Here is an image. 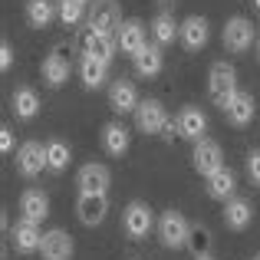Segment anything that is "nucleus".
<instances>
[{
    "label": "nucleus",
    "instance_id": "obj_1",
    "mask_svg": "<svg viewBox=\"0 0 260 260\" xmlns=\"http://www.w3.org/2000/svg\"><path fill=\"white\" fill-rule=\"evenodd\" d=\"M208 92L214 99V106H228L231 99L237 95V70L231 63H214L208 73Z\"/></svg>",
    "mask_w": 260,
    "mask_h": 260
},
{
    "label": "nucleus",
    "instance_id": "obj_11",
    "mask_svg": "<svg viewBox=\"0 0 260 260\" xmlns=\"http://www.w3.org/2000/svg\"><path fill=\"white\" fill-rule=\"evenodd\" d=\"M250 43H254V26H250V20L231 17L228 23H224V46L234 50V53H244V50H250Z\"/></svg>",
    "mask_w": 260,
    "mask_h": 260
},
{
    "label": "nucleus",
    "instance_id": "obj_2",
    "mask_svg": "<svg viewBox=\"0 0 260 260\" xmlns=\"http://www.w3.org/2000/svg\"><path fill=\"white\" fill-rule=\"evenodd\" d=\"M152 228H155V214H152V208H148L145 201L125 204V211H122V231H125V237L142 241V237H148Z\"/></svg>",
    "mask_w": 260,
    "mask_h": 260
},
{
    "label": "nucleus",
    "instance_id": "obj_22",
    "mask_svg": "<svg viewBox=\"0 0 260 260\" xmlns=\"http://www.w3.org/2000/svg\"><path fill=\"white\" fill-rule=\"evenodd\" d=\"M178 37H181V43L188 46V50H201L204 43H208V20L204 17H188L181 23V33H178Z\"/></svg>",
    "mask_w": 260,
    "mask_h": 260
},
{
    "label": "nucleus",
    "instance_id": "obj_28",
    "mask_svg": "<svg viewBox=\"0 0 260 260\" xmlns=\"http://www.w3.org/2000/svg\"><path fill=\"white\" fill-rule=\"evenodd\" d=\"M211 244H214V237H211V228H208V224H191L188 244H184V247H188L194 257H204V254H211Z\"/></svg>",
    "mask_w": 260,
    "mask_h": 260
},
{
    "label": "nucleus",
    "instance_id": "obj_31",
    "mask_svg": "<svg viewBox=\"0 0 260 260\" xmlns=\"http://www.w3.org/2000/svg\"><path fill=\"white\" fill-rule=\"evenodd\" d=\"M56 7H59V20L66 26H76L83 20V0H59Z\"/></svg>",
    "mask_w": 260,
    "mask_h": 260
},
{
    "label": "nucleus",
    "instance_id": "obj_12",
    "mask_svg": "<svg viewBox=\"0 0 260 260\" xmlns=\"http://www.w3.org/2000/svg\"><path fill=\"white\" fill-rule=\"evenodd\" d=\"M109 214V198L106 194H79L76 201V217L86 224V228H95L102 224Z\"/></svg>",
    "mask_w": 260,
    "mask_h": 260
},
{
    "label": "nucleus",
    "instance_id": "obj_5",
    "mask_svg": "<svg viewBox=\"0 0 260 260\" xmlns=\"http://www.w3.org/2000/svg\"><path fill=\"white\" fill-rule=\"evenodd\" d=\"M191 161H194V172L198 175H214L217 168L224 165V155H221V145H217L214 139H198L194 142V155H191Z\"/></svg>",
    "mask_w": 260,
    "mask_h": 260
},
{
    "label": "nucleus",
    "instance_id": "obj_9",
    "mask_svg": "<svg viewBox=\"0 0 260 260\" xmlns=\"http://www.w3.org/2000/svg\"><path fill=\"white\" fill-rule=\"evenodd\" d=\"M10 244L20 250V254H37L40 244H43V234H40V224L20 217L17 224L10 228Z\"/></svg>",
    "mask_w": 260,
    "mask_h": 260
},
{
    "label": "nucleus",
    "instance_id": "obj_19",
    "mask_svg": "<svg viewBox=\"0 0 260 260\" xmlns=\"http://www.w3.org/2000/svg\"><path fill=\"white\" fill-rule=\"evenodd\" d=\"M128 142H132V135H128V128L122 125V122H109V125L102 128V148H106L112 158H122V155L128 152Z\"/></svg>",
    "mask_w": 260,
    "mask_h": 260
},
{
    "label": "nucleus",
    "instance_id": "obj_17",
    "mask_svg": "<svg viewBox=\"0 0 260 260\" xmlns=\"http://www.w3.org/2000/svg\"><path fill=\"white\" fill-rule=\"evenodd\" d=\"M109 106L119 115L135 112V109H139V92H135V86L128 83V79H115L112 89H109Z\"/></svg>",
    "mask_w": 260,
    "mask_h": 260
},
{
    "label": "nucleus",
    "instance_id": "obj_23",
    "mask_svg": "<svg viewBox=\"0 0 260 260\" xmlns=\"http://www.w3.org/2000/svg\"><path fill=\"white\" fill-rule=\"evenodd\" d=\"M132 63H135V73L139 76H158L161 73V43H152V46H145V50H139L132 56Z\"/></svg>",
    "mask_w": 260,
    "mask_h": 260
},
{
    "label": "nucleus",
    "instance_id": "obj_14",
    "mask_svg": "<svg viewBox=\"0 0 260 260\" xmlns=\"http://www.w3.org/2000/svg\"><path fill=\"white\" fill-rule=\"evenodd\" d=\"M115 40H119V50L125 53V56H135L139 50H145V26L139 23V20H125V23H119V30H115Z\"/></svg>",
    "mask_w": 260,
    "mask_h": 260
},
{
    "label": "nucleus",
    "instance_id": "obj_34",
    "mask_svg": "<svg viewBox=\"0 0 260 260\" xmlns=\"http://www.w3.org/2000/svg\"><path fill=\"white\" fill-rule=\"evenodd\" d=\"M0 152H4V155H10L13 152V132H10V128H0Z\"/></svg>",
    "mask_w": 260,
    "mask_h": 260
},
{
    "label": "nucleus",
    "instance_id": "obj_20",
    "mask_svg": "<svg viewBox=\"0 0 260 260\" xmlns=\"http://www.w3.org/2000/svg\"><path fill=\"white\" fill-rule=\"evenodd\" d=\"M237 191V175L231 172V168H217L214 175H208V194L214 198V201H231Z\"/></svg>",
    "mask_w": 260,
    "mask_h": 260
},
{
    "label": "nucleus",
    "instance_id": "obj_30",
    "mask_svg": "<svg viewBox=\"0 0 260 260\" xmlns=\"http://www.w3.org/2000/svg\"><path fill=\"white\" fill-rule=\"evenodd\" d=\"M181 33V26H175V20H172V13H158V17L152 20V37H155V43H172V40Z\"/></svg>",
    "mask_w": 260,
    "mask_h": 260
},
{
    "label": "nucleus",
    "instance_id": "obj_3",
    "mask_svg": "<svg viewBox=\"0 0 260 260\" xmlns=\"http://www.w3.org/2000/svg\"><path fill=\"white\" fill-rule=\"evenodd\" d=\"M188 231H191V224L184 221V214H178L175 208L158 217V237L168 250H181L184 244H188Z\"/></svg>",
    "mask_w": 260,
    "mask_h": 260
},
{
    "label": "nucleus",
    "instance_id": "obj_32",
    "mask_svg": "<svg viewBox=\"0 0 260 260\" xmlns=\"http://www.w3.org/2000/svg\"><path fill=\"white\" fill-rule=\"evenodd\" d=\"M247 178L254 184H260V152H250L247 155Z\"/></svg>",
    "mask_w": 260,
    "mask_h": 260
},
{
    "label": "nucleus",
    "instance_id": "obj_18",
    "mask_svg": "<svg viewBox=\"0 0 260 260\" xmlns=\"http://www.w3.org/2000/svg\"><path fill=\"white\" fill-rule=\"evenodd\" d=\"M254 112H257L254 95H247V92H237L234 99L224 106V115H228V122H231V125H237V128L250 125V122H254Z\"/></svg>",
    "mask_w": 260,
    "mask_h": 260
},
{
    "label": "nucleus",
    "instance_id": "obj_25",
    "mask_svg": "<svg viewBox=\"0 0 260 260\" xmlns=\"http://www.w3.org/2000/svg\"><path fill=\"white\" fill-rule=\"evenodd\" d=\"M40 73H43V83H46V86L56 89V86H63L66 79H70V63L50 53V56L43 59V66H40Z\"/></svg>",
    "mask_w": 260,
    "mask_h": 260
},
{
    "label": "nucleus",
    "instance_id": "obj_7",
    "mask_svg": "<svg viewBox=\"0 0 260 260\" xmlns=\"http://www.w3.org/2000/svg\"><path fill=\"white\" fill-rule=\"evenodd\" d=\"M109 181H112V175H109L106 165H83L76 175V188L79 194H106L109 191Z\"/></svg>",
    "mask_w": 260,
    "mask_h": 260
},
{
    "label": "nucleus",
    "instance_id": "obj_16",
    "mask_svg": "<svg viewBox=\"0 0 260 260\" xmlns=\"http://www.w3.org/2000/svg\"><path fill=\"white\" fill-rule=\"evenodd\" d=\"M178 132H181V139H188V142L204 139V132H208V115H204L201 109H194V106L181 109V112H178Z\"/></svg>",
    "mask_w": 260,
    "mask_h": 260
},
{
    "label": "nucleus",
    "instance_id": "obj_35",
    "mask_svg": "<svg viewBox=\"0 0 260 260\" xmlns=\"http://www.w3.org/2000/svg\"><path fill=\"white\" fill-rule=\"evenodd\" d=\"M53 56H59V59H66V63H70V59H73V46L56 43V46H53Z\"/></svg>",
    "mask_w": 260,
    "mask_h": 260
},
{
    "label": "nucleus",
    "instance_id": "obj_13",
    "mask_svg": "<svg viewBox=\"0 0 260 260\" xmlns=\"http://www.w3.org/2000/svg\"><path fill=\"white\" fill-rule=\"evenodd\" d=\"M73 237L66 234V231L53 228L43 234V244H40V254H43V260H70L73 257Z\"/></svg>",
    "mask_w": 260,
    "mask_h": 260
},
{
    "label": "nucleus",
    "instance_id": "obj_4",
    "mask_svg": "<svg viewBox=\"0 0 260 260\" xmlns=\"http://www.w3.org/2000/svg\"><path fill=\"white\" fill-rule=\"evenodd\" d=\"M135 125H139V132H145V135H158V132H165V125H168L165 106H161L158 99H145V102H139V109H135Z\"/></svg>",
    "mask_w": 260,
    "mask_h": 260
},
{
    "label": "nucleus",
    "instance_id": "obj_10",
    "mask_svg": "<svg viewBox=\"0 0 260 260\" xmlns=\"http://www.w3.org/2000/svg\"><path fill=\"white\" fill-rule=\"evenodd\" d=\"M119 23H122L119 4L115 0H95L92 10H89V26L99 33H112V30H119Z\"/></svg>",
    "mask_w": 260,
    "mask_h": 260
},
{
    "label": "nucleus",
    "instance_id": "obj_26",
    "mask_svg": "<svg viewBox=\"0 0 260 260\" xmlns=\"http://www.w3.org/2000/svg\"><path fill=\"white\" fill-rule=\"evenodd\" d=\"M106 70H109V63H102V59H95V56H83V63H79L83 86L86 89H99L106 83Z\"/></svg>",
    "mask_w": 260,
    "mask_h": 260
},
{
    "label": "nucleus",
    "instance_id": "obj_24",
    "mask_svg": "<svg viewBox=\"0 0 260 260\" xmlns=\"http://www.w3.org/2000/svg\"><path fill=\"white\" fill-rule=\"evenodd\" d=\"M10 106H13V115H17V119H33V115L40 112V95H37V89L20 86L17 92L10 95Z\"/></svg>",
    "mask_w": 260,
    "mask_h": 260
},
{
    "label": "nucleus",
    "instance_id": "obj_15",
    "mask_svg": "<svg viewBox=\"0 0 260 260\" xmlns=\"http://www.w3.org/2000/svg\"><path fill=\"white\" fill-rule=\"evenodd\" d=\"M20 214H23L26 221H33V224H43L46 217H50V198H46L43 191H37V188L23 191V194H20Z\"/></svg>",
    "mask_w": 260,
    "mask_h": 260
},
{
    "label": "nucleus",
    "instance_id": "obj_39",
    "mask_svg": "<svg viewBox=\"0 0 260 260\" xmlns=\"http://www.w3.org/2000/svg\"><path fill=\"white\" fill-rule=\"evenodd\" d=\"M257 50H260V43H257Z\"/></svg>",
    "mask_w": 260,
    "mask_h": 260
},
{
    "label": "nucleus",
    "instance_id": "obj_27",
    "mask_svg": "<svg viewBox=\"0 0 260 260\" xmlns=\"http://www.w3.org/2000/svg\"><path fill=\"white\" fill-rule=\"evenodd\" d=\"M56 13H59V7L53 4V0H26V20H30V26H40V30H43Z\"/></svg>",
    "mask_w": 260,
    "mask_h": 260
},
{
    "label": "nucleus",
    "instance_id": "obj_37",
    "mask_svg": "<svg viewBox=\"0 0 260 260\" xmlns=\"http://www.w3.org/2000/svg\"><path fill=\"white\" fill-rule=\"evenodd\" d=\"M254 7H257V10H260V0H254Z\"/></svg>",
    "mask_w": 260,
    "mask_h": 260
},
{
    "label": "nucleus",
    "instance_id": "obj_33",
    "mask_svg": "<svg viewBox=\"0 0 260 260\" xmlns=\"http://www.w3.org/2000/svg\"><path fill=\"white\" fill-rule=\"evenodd\" d=\"M10 66H13V46H10V43L4 40V43H0V70L7 73Z\"/></svg>",
    "mask_w": 260,
    "mask_h": 260
},
{
    "label": "nucleus",
    "instance_id": "obj_29",
    "mask_svg": "<svg viewBox=\"0 0 260 260\" xmlns=\"http://www.w3.org/2000/svg\"><path fill=\"white\" fill-rule=\"evenodd\" d=\"M66 165H70V145H66L63 139H53V142H46V168L59 175Z\"/></svg>",
    "mask_w": 260,
    "mask_h": 260
},
{
    "label": "nucleus",
    "instance_id": "obj_8",
    "mask_svg": "<svg viewBox=\"0 0 260 260\" xmlns=\"http://www.w3.org/2000/svg\"><path fill=\"white\" fill-rule=\"evenodd\" d=\"M46 168V145L40 142H23L17 152V172L23 178H37Z\"/></svg>",
    "mask_w": 260,
    "mask_h": 260
},
{
    "label": "nucleus",
    "instance_id": "obj_40",
    "mask_svg": "<svg viewBox=\"0 0 260 260\" xmlns=\"http://www.w3.org/2000/svg\"><path fill=\"white\" fill-rule=\"evenodd\" d=\"M83 4H86V0H83Z\"/></svg>",
    "mask_w": 260,
    "mask_h": 260
},
{
    "label": "nucleus",
    "instance_id": "obj_6",
    "mask_svg": "<svg viewBox=\"0 0 260 260\" xmlns=\"http://www.w3.org/2000/svg\"><path fill=\"white\" fill-rule=\"evenodd\" d=\"M115 50H119V40H112V33H99L92 26L83 33V56H95L102 63H112Z\"/></svg>",
    "mask_w": 260,
    "mask_h": 260
},
{
    "label": "nucleus",
    "instance_id": "obj_36",
    "mask_svg": "<svg viewBox=\"0 0 260 260\" xmlns=\"http://www.w3.org/2000/svg\"><path fill=\"white\" fill-rule=\"evenodd\" d=\"M194 260H214V257H211V254H204V257H194Z\"/></svg>",
    "mask_w": 260,
    "mask_h": 260
},
{
    "label": "nucleus",
    "instance_id": "obj_38",
    "mask_svg": "<svg viewBox=\"0 0 260 260\" xmlns=\"http://www.w3.org/2000/svg\"><path fill=\"white\" fill-rule=\"evenodd\" d=\"M254 260H260V254H254Z\"/></svg>",
    "mask_w": 260,
    "mask_h": 260
},
{
    "label": "nucleus",
    "instance_id": "obj_21",
    "mask_svg": "<svg viewBox=\"0 0 260 260\" xmlns=\"http://www.w3.org/2000/svg\"><path fill=\"white\" fill-rule=\"evenodd\" d=\"M250 217H254V208H250L247 198H231V201H224V224H228L231 231H244L250 224Z\"/></svg>",
    "mask_w": 260,
    "mask_h": 260
}]
</instances>
